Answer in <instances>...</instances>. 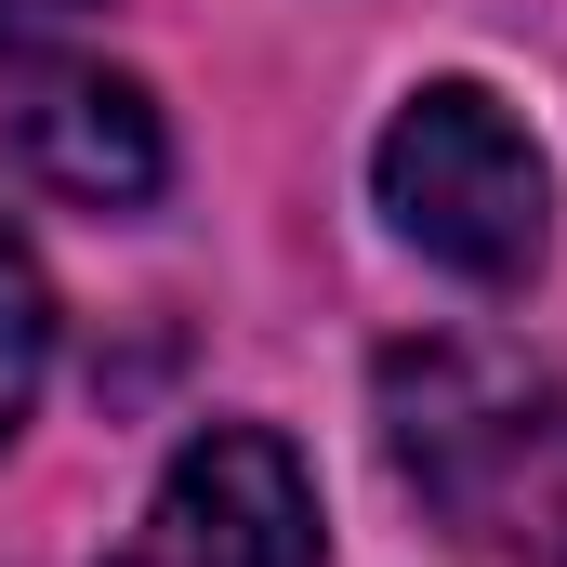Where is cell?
I'll list each match as a JSON object with an SVG mask.
<instances>
[{
	"instance_id": "6da1fadb",
	"label": "cell",
	"mask_w": 567,
	"mask_h": 567,
	"mask_svg": "<svg viewBox=\"0 0 567 567\" xmlns=\"http://www.w3.org/2000/svg\"><path fill=\"white\" fill-rule=\"evenodd\" d=\"M383 462L449 542L567 567V383L502 343H396L383 357Z\"/></svg>"
},
{
	"instance_id": "7a4b0ae2",
	"label": "cell",
	"mask_w": 567,
	"mask_h": 567,
	"mask_svg": "<svg viewBox=\"0 0 567 567\" xmlns=\"http://www.w3.org/2000/svg\"><path fill=\"white\" fill-rule=\"evenodd\" d=\"M370 185H383V225L449 265L475 290H528L542 251H555V158L528 145V120L475 80H435L410 93L383 145H370Z\"/></svg>"
},
{
	"instance_id": "3957f363",
	"label": "cell",
	"mask_w": 567,
	"mask_h": 567,
	"mask_svg": "<svg viewBox=\"0 0 567 567\" xmlns=\"http://www.w3.org/2000/svg\"><path fill=\"white\" fill-rule=\"evenodd\" d=\"M106 567H317V475L290 462V435L212 423L172 449L145 528Z\"/></svg>"
},
{
	"instance_id": "277c9868",
	"label": "cell",
	"mask_w": 567,
	"mask_h": 567,
	"mask_svg": "<svg viewBox=\"0 0 567 567\" xmlns=\"http://www.w3.org/2000/svg\"><path fill=\"white\" fill-rule=\"evenodd\" d=\"M0 133L27 158V185L80 198V212H145L172 185V133L120 66H80V53H13L0 80Z\"/></svg>"
},
{
	"instance_id": "5b68a950",
	"label": "cell",
	"mask_w": 567,
	"mask_h": 567,
	"mask_svg": "<svg viewBox=\"0 0 567 567\" xmlns=\"http://www.w3.org/2000/svg\"><path fill=\"white\" fill-rule=\"evenodd\" d=\"M40 370H53V290H40V265H27V238L0 225V435L27 423Z\"/></svg>"
},
{
	"instance_id": "8992f818",
	"label": "cell",
	"mask_w": 567,
	"mask_h": 567,
	"mask_svg": "<svg viewBox=\"0 0 567 567\" xmlns=\"http://www.w3.org/2000/svg\"><path fill=\"white\" fill-rule=\"evenodd\" d=\"M93 0H0V40H40V27H80Z\"/></svg>"
}]
</instances>
